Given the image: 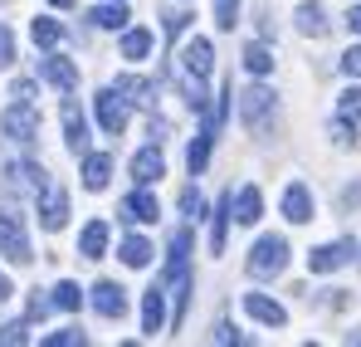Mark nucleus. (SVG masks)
Instances as JSON below:
<instances>
[{"label": "nucleus", "mask_w": 361, "mask_h": 347, "mask_svg": "<svg viewBox=\"0 0 361 347\" xmlns=\"http://www.w3.org/2000/svg\"><path fill=\"white\" fill-rule=\"evenodd\" d=\"M342 206H361V181H357V186H347V191H342Z\"/></svg>", "instance_id": "nucleus-40"}, {"label": "nucleus", "mask_w": 361, "mask_h": 347, "mask_svg": "<svg viewBox=\"0 0 361 347\" xmlns=\"http://www.w3.org/2000/svg\"><path fill=\"white\" fill-rule=\"evenodd\" d=\"M63 142H68L73 157H88V122L73 103H63Z\"/></svg>", "instance_id": "nucleus-15"}, {"label": "nucleus", "mask_w": 361, "mask_h": 347, "mask_svg": "<svg viewBox=\"0 0 361 347\" xmlns=\"http://www.w3.org/2000/svg\"><path fill=\"white\" fill-rule=\"evenodd\" d=\"M0 5H5V0H0Z\"/></svg>", "instance_id": "nucleus-44"}, {"label": "nucleus", "mask_w": 361, "mask_h": 347, "mask_svg": "<svg viewBox=\"0 0 361 347\" xmlns=\"http://www.w3.org/2000/svg\"><path fill=\"white\" fill-rule=\"evenodd\" d=\"M118 216H122V220H132V225H152V220H161V206H157V196H152L147 186H137V191L122 201Z\"/></svg>", "instance_id": "nucleus-10"}, {"label": "nucleus", "mask_w": 361, "mask_h": 347, "mask_svg": "<svg viewBox=\"0 0 361 347\" xmlns=\"http://www.w3.org/2000/svg\"><path fill=\"white\" fill-rule=\"evenodd\" d=\"M147 54H152V30H142V25L127 30L122 35V59H147Z\"/></svg>", "instance_id": "nucleus-25"}, {"label": "nucleus", "mask_w": 361, "mask_h": 347, "mask_svg": "<svg viewBox=\"0 0 361 347\" xmlns=\"http://www.w3.org/2000/svg\"><path fill=\"white\" fill-rule=\"evenodd\" d=\"M108 176H113V157H108V152H88V157H83V186H88V191H103Z\"/></svg>", "instance_id": "nucleus-19"}, {"label": "nucleus", "mask_w": 361, "mask_h": 347, "mask_svg": "<svg viewBox=\"0 0 361 347\" xmlns=\"http://www.w3.org/2000/svg\"><path fill=\"white\" fill-rule=\"evenodd\" d=\"M264 216V196H259V186H240L235 191V220L240 225H254Z\"/></svg>", "instance_id": "nucleus-20"}, {"label": "nucleus", "mask_w": 361, "mask_h": 347, "mask_svg": "<svg viewBox=\"0 0 361 347\" xmlns=\"http://www.w3.org/2000/svg\"><path fill=\"white\" fill-rule=\"evenodd\" d=\"M352 254H357V240H332V245H317V249L307 254V269H312V274H332V269L352 264Z\"/></svg>", "instance_id": "nucleus-7"}, {"label": "nucleus", "mask_w": 361, "mask_h": 347, "mask_svg": "<svg viewBox=\"0 0 361 347\" xmlns=\"http://www.w3.org/2000/svg\"><path fill=\"white\" fill-rule=\"evenodd\" d=\"M161 176H166L161 147H142V152L132 157V181H137V186H152V181H161Z\"/></svg>", "instance_id": "nucleus-13"}, {"label": "nucleus", "mask_w": 361, "mask_h": 347, "mask_svg": "<svg viewBox=\"0 0 361 347\" xmlns=\"http://www.w3.org/2000/svg\"><path fill=\"white\" fill-rule=\"evenodd\" d=\"M127 98H122V88L113 83V88H103L98 98H93V113H98V127L108 132V137H122V127H127Z\"/></svg>", "instance_id": "nucleus-5"}, {"label": "nucleus", "mask_w": 361, "mask_h": 347, "mask_svg": "<svg viewBox=\"0 0 361 347\" xmlns=\"http://www.w3.org/2000/svg\"><path fill=\"white\" fill-rule=\"evenodd\" d=\"M88 303H93L98 318H122V313H127V289L113 284V279H103V284H93V298H88Z\"/></svg>", "instance_id": "nucleus-11"}, {"label": "nucleus", "mask_w": 361, "mask_h": 347, "mask_svg": "<svg viewBox=\"0 0 361 347\" xmlns=\"http://www.w3.org/2000/svg\"><path fill=\"white\" fill-rule=\"evenodd\" d=\"M103 249H108V220H88L83 235H78V254L83 259H103Z\"/></svg>", "instance_id": "nucleus-18"}, {"label": "nucleus", "mask_w": 361, "mask_h": 347, "mask_svg": "<svg viewBox=\"0 0 361 347\" xmlns=\"http://www.w3.org/2000/svg\"><path fill=\"white\" fill-rule=\"evenodd\" d=\"M240 122L249 132H269V122H274V93L264 83H249L240 93Z\"/></svg>", "instance_id": "nucleus-3"}, {"label": "nucleus", "mask_w": 361, "mask_h": 347, "mask_svg": "<svg viewBox=\"0 0 361 347\" xmlns=\"http://www.w3.org/2000/svg\"><path fill=\"white\" fill-rule=\"evenodd\" d=\"M0 343H30V323H5L0 328Z\"/></svg>", "instance_id": "nucleus-34"}, {"label": "nucleus", "mask_w": 361, "mask_h": 347, "mask_svg": "<svg viewBox=\"0 0 361 347\" xmlns=\"http://www.w3.org/2000/svg\"><path fill=\"white\" fill-rule=\"evenodd\" d=\"M347 25H352V30H357V35H361V5H357V10H352V15H347Z\"/></svg>", "instance_id": "nucleus-42"}, {"label": "nucleus", "mask_w": 361, "mask_h": 347, "mask_svg": "<svg viewBox=\"0 0 361 347\" xmlns=\"http://www.w3.org/2000/svg\"><path fill=\"white\" fill-rule=\"evenodd\" d=\"M10 64H15V35L0 25V69H10Z\"/></svg>", "instance_id": "nucleus-35"}, {"label": "nucleus", "mask_w": 361, "mask_h": 347, "mask_svg": "<svg viewBox=\"0 0 361 347\" xmlns=\"http://www.w3.org/2000/svg\"><path fill=\"white\" fill-rule=\"evenodd\" d=\"M180 64H185L190 78H210V73H215V45H210V40H190V45L180 49Z\"/></svg>", "instance_id": "nucleus-12"}, {"label": "nucleus", "mask_w": 361, "mask_h": 347, "mask_svg": "<svg viewBox=\"0 0 361 347\" xmlns=\"http://www.w3.org/2000/svg\"><path fill=\"white\" fill-rule=\"evenodd\" d=\"M283 220H293V225H307L312 220V191L302 181L283 186Z\"/></svg>", "instance_id": "nucleus-14"}, {"label": "nucleus", "mask_w": 361, "mask_h": 347, "mask_svg": "<svg viewBox=\"0 0 361 347\" xmlns=\"http://www.w3.org/2000/svg\"><path fill=\"white\" fill-rule=\"evenodd\" d=\"M180 211H185L190 220H200V196H195V191H180Z\"/></svg>", "instance_id": "nucleus-37"}, {"label": "nucleus", "mask_w": 361, "mask_h": 347, "mask_svg": "<svg viewBox=\"0 0 361 347\" xmlns=\"http://www.w3.org/2000/svg\"><path fill=\"white\" fill-rule=\"evenodd\" d=\"M35 201H39V225H44L49 235L63 230V220H68V191H63L54 176L39 186V196H35Z\"/></svg>", "instance_id": "nucleus-6"}, {"label": "nucleus", "mask_w": 361, "mask_h": 347, "mask_svg": "<svg viewBox=\"0 0 361 347\" xmlns=\"http://www.w3.org/2000/svg\"><path fill=\"white\" fill-rule=\"evenodd\" d=\"M118 88H122V98H127V103H137V108H152V83H142V78L122 73Z\"/></svg>", "instance_id": "nucleus-27"}, {"label": "nucleus", "mask_w": 361, "mask_h": 347, "mask_svg": "<svg viewBox=\"0 0 361 347\" xmlns=\"http://www.w3.org/2000/svg\"><path fill=\"white\" fill-rule=\"evenodd\" d=\"M185 25H190V15L185 10H161V30H166V40L176 45V35H185Z\"/></svg>", "instance_id": "nucleus-31"}, {"label": "nucleus", "mask_w": 361, "mask_h": 347, "mask_svg": "<svg viewBox=\"0 0 361 347\" xmlns=\"http://www.w3.org/2000/svg\"><path fill=\"white\" fill-rule=\"evenodd\" d=\"M215 343H244V338L230 328V323H220V328H215Z\"/></svg>", "instance_id": "nucleus-39"}, {"label": "nucleus", "mask_w": 361, "mask_h": 347, "mask_svg": "<svg viewBox=\"0 0 361 347\" xmlns=\"http://www.w3.org/2000/svg\"><path fill=\"white\" fill-rule=\"evenodd\" d=\"M10 98H25V103H30V98H35V83H30V78H15V88H10Z\"/></svg>", "instance_id": "nucleus-38"}, {"label": "nucleus", "mask_w": 361, "mask_h": 347, "mask_svg": "<svg viewBox=\"0 0 361 347\" xmlns=\"http://www.w3.org/2000/svg\"><path fill=\"white\" fill-rule=\"evenodd\" d=\"M30 35H35L39 49H59V45H63V25H59V20H49V15H39V20L30 25Z\"/></svg>", "instance_id": "nucleus-24"}, {"label": "nucleus", "mask_w": 361, "mask_h": 347, "mask_svg": "<svg viewBox=\"0 0 361 347\" xmlns=\"http://www.w3.org/2000/svg\"><path fill=\"white\" fill-rule=\"evenodd\" d=\"M39 78L54 83L59 93H73V88H78V64L63 59V54H44V59H39Z\"/></svg>", "instance_id": "nucleus-8"}, {"label": "nucleus", "mask_w": 361, "mask_h": 347, "mask_svg": "<svg viewBox=\"0 0 361 347\" xmlns=\"http://www.w3.org/2000/svg\"><path fill=\"white\" fill-rule=\"evenodd\" d=\"M337 117H347V122H361V88H347V93L337 98Z\"/></svg>", "instance_id": "nucleus-30"}, {"label": "nucleus", "mask_w": 361, "mask_h": 347, "mask_svg": "<svg viewBox=\"0 0 361 347\" xmlns=\"http://www.w3.org/2000/svg\"><path fill=\"white\" fill-rule=\"evenodd\" d=\"M342 73H347V78H361V45H352V49L342 54Z\"/></svg>", "instance_id": "nucleus-36"}, {"label": "nucleus", "mask_w": 361, "mask_h": 347, "mask_svg": "<svg viewBox=\"0 0 361 347\" xmlns=\"http://www.w3.org/2000/svg\"><path fill=\"white\" fill-rule=\"evenodd\" d=\"M10 293H15V284H10V279H5V274H0V303H5V298H10Z\"/></svg>", "instance_id": "nucleus-41"}, {"label": "nucleus", "mask_w": 361, "mask_h": 347, "mask_svg": "<svg viewBox=\"0 0 361 347\" xmlns=\"http://www.w3.org/2000/svg\"><path fill=\"white\" fill-rule=\"evenodd\" d=\"M0 132H5L10 142H35V137H39V113H35L25 98H15V103L0 113Z\"/></svg>", "instance_id": "nucleus-4"}, {"label": "nucleus", "mask_w": 361, "mask_h": 347, "mask_svg": "<svg viewBox=\"0 0 361 347\" xmlns=\"http://www.w3.org/2000/svg\"><path fill=\"white\" fill-rule=\"evenodd\" d=\"M215 127H200V137L190 142V152H185V167H190V176H200L205 172V162H210V147H215Z\"/></svg>", "instance_id": "nucleus-22"}, {"label": "nucleus", "mask_w": 361, "mask_h": 347, "mask_svg": "<svg viewBox=\"0 0 361 347\" xmlns=\"http://www.w3.org/2000/svg\"><path fill=\"white\" fill-rule=\"evenodd\" d=\"M83 303V289L73 284V279H63V284H54V308H63V313H73Z\"/></svg>", "instance_id": "nucleus-29"}, {"label": "nucleus", "mask_w": 361, "mask_h": 347, "mask_svg": "<svg viewBox=\"0 0 361 347\" xmlns=\"http://www.w3.org/2000/svg\"><path fill=\"white\" fill-rule=\"evenodd\" d=\"M230 220H235V191L215 201V216H210V254L225 249V230H230Z\"/></svg>", "instance_id": "nucleus-16"}, {"label": "nucleus", "mask_w": 361, "mask_h": 347, "mask_svg": "<svg viewBox=\"0 0 361 347\" xmlns=\"http://www.w3.org/2000/svg\"><path fill=\"white\" fill-rule=\"evenodd\" d=\"M166 328V289H147V298H142V333H161Z\"/></svg>", "instance_id": "nucleus-17"}, {"label": "nucleus", "mask_w": 361, "mask_h": 347, "mask_svg": "<svg viewBox=\"0 0 361 347\" xmlns=\"http://www.w3.org/2000/svg\"><path fill=\"white\" fill-rule=\"evenodd\" d=\"M0 254H5L10 264H30V259H35V254H30V240H25V220H20L15 206L0 211Z\"/></svg>", "instance_id": "nucleus-2"}, {"label": "nucleus", "mask_w": 361, "mask_h": 347, "mask_svg": "<svg viewBox=\"0 0 361 347\" xmlns=\"http://www.w3.org/2000/svg\"><path fill=\"white\" fill-rule=\"evenodd\" d=\"M293 25H298L307 40H322V35L332 30V25H327V15H322V5H298V10H293Z\"/></svg>", "instance_id": "nucleus-21"}, {"label": "nucleus", "mask_w": 361, "mask_h": 347, "mask_svg": "<svg viewBox=\"0 0 361 347\" xmlns=\"http://www.w3.org/2000/svg\"><path fill=\"white\" fill-rule=\"evenodd\" d=\"M88 20H93L98 30H127V10H122V0H113V5H98Z\"/></svg>", "instance_id": "nucleus-26"}, {"label": "nucleus", "mask_w": 361, "mask_h": 347, "mask_svg": "<svg viewBox=\"0 0 361 347\" xmlns=\"http://www.w3.org/2000/svg\"><path fill=\"white\" fill-rule=\"evenodd\" d=\"M244 313L254 323H264V328H283L288 323V308L279 298H269V293H244Z\"/></svg>", "instance_id": "nucleus-9"}, {"label": "nucleus", "mask_w": 361, "mask_h": 347, "mask_svg": "<svg viewBox=\"0 0 361 347\" xmlns=\"http://www.w3.org/2000/svg\"><path fill=\"white\" fill-rule=\"evenodd\" d=\"M49 5H59V10H68V5H73V0H49Z\"/></svg>", "instance_id": "nucleus-43"}, {"label": "nucleus", "mask_w": 361, "mask_h": 347, "mask_svg": "<svg viewBox=\"0 0 361 347\" xmlns=\"http://www.w3.org/2000/svg\"><path fill=\"white\" fill-rule=\"evenodd\" d=\"M244 269H249V279H274V274H283V269H288V240H283V235H264V240H254Z\"/></svg>", "instance_id": "nucleus-1"}, {"label": "nucleus", "mask_w": 361, "mask_h": 347, "mask_svg": "<svg viewBox=\"0 0 361 347\" xmlns=\"http://www.w3.org/2000/svg\"><path fill=\"white\" fill-rule=\"evenodd\" d=\"M118 254H122V264H127V269H147L157 249H152V245H147L142 235H127V240L118 245Z\"/></svg>", "instance_id": "nucleus-23"}, {"label": "nucleus", "mask_w": 361, "mask_h": 347, "mask_svg": "<svg viewBox=\"0 0 361 347\" xmlns=\"http://www.w3.org/2000/svg\"><path fill=\"white\" fill-rule=\"evenodd\" d=\"M39 343H44V347H73V343H88V333H78V328H59V333H44Z\"/></svg>", "instance_id": "nucleus-33"}, {"label": "nucleus", "mask_w": 361, "mask_h": 347, "mask_svg": "<svg viewBox=\"0 0 361 347\" xmlns=\"http://www.w3.org/2000/svg\"><path fill=\"white\" fill-rule=\"evenodd\" d=\"M215 25L220 30H235L240 25V0H215Z\"/></svg>", "instance_id": "nucleus-32"}, {"label": "nucleus", "mask_w": 361, "mask_h": 347, "mask_svg": "<svg viewBox=\"0 0 361 347\" xmlns=\"http://www.w3.org/2000/svg\"><path fill=\"white\" fill-rule=\"evenodd\" d=\"M244 69H249L254 78H264V73L274 69V54H269V45H244Z\"/></svg>", "instance_id": "nucleus-28"}]
</instances>
